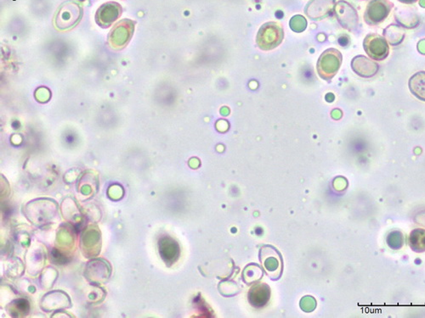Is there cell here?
Returning <instances> with one entry per match:
<instances>
[{
    "instance_id": "cell-1",
    "label": "cell",
    "mask_w": 425,
    "mask_h": 318,
    "mask_svg": "<svg viewBox=\"0 0 425 318\" xmlns=\"http://www.w3.org/2000/svg\"><path fill=\"white\" fill-rule=\"evenodd\" d=\"M83 17V8L80 3L66 1L59 7L55 16V26L60 31L72 29Z\"/></svg>"
},
{
    "instance_id": "cell-2",
    "label": "cell",
    "mask_w": 425,
    "mask_h": 318,
    "mask_svg": "<svg viewBox=\"0 0 425 318\" xmlns=\"http://www.w3.org/2000/svg\"><path fill=\"white\" fill-rule=\"evenodd\" d=\"M284 33L281 25L270 21L262 25L258 31L256 42L262 51H268L278 47L283 40Z\"/></svg>"
},
{
    "instance_id": "cell-3",
    "label": "cell",
    "mask_w": 425,
    "mask_h": 318,
    "mask_svg": "<svg viewBox=\"0 0 425 318\" xmlns=\"http://www.w3.org/2000/svg\"><path fill=\"white\" fill-rule=\"evenodd\" d=\"M343 56L338 49H328L322 53L317 62V72L322 79H334L341 66Z\"/></svg>"
},
{
    "instance_id": "cell-4",
    "label": "cell",
    "mask_w": 425,
    "mask_h": 318,
    "mask_svg": "<svg viewBox=\"0 0 425 318\" xmlns=\"http://www.w3.org/2000/svg\"><path fill=\"white\" fill-rule=\"evenodd\" d=\"M260 260L264 269L269 277L278 280L282 274L283 263L281 254L271 246L262 247L260 252Z\"/></svg>"
},
{
    "instance_id": "cell-5",
    "label": "cell",
    "mask_w": 425,
    "mask_h": 318,
    "mask_svg": "<svg viewBox=\"0 0 425 318\" xmlns=\"http://www.w3.org/2000/svg\"><path fill=\"white\" fill-rule=\"evenodd\" d=\"M394 3L389 0H371L364 12V21L369 26H377L391 13Z\"/></svg>"
},
{
    "instance_id": "cell-6",
    "label": "cell",
    "mask_w": 425,
    "mask_h": 318,
    "mask_svg": "<svg viewBox=\"0 0 425 318\" xmlns=\"http://www.w3.org/2000/svg\"><path fill=\"white\" fill-rule=\"evenodd\" d=\"M134 30L133 21L125 19L120 21L113 27L109 34L108 41L112 49H120L127 44L132 38Z\"/></svg>"
},
{
    "instance_id": "cell-7",
    "label": "cell",
    "mask_w": 425,
    "mask_h": 318,
    "mask_svg": "<svg viewBox=\"0 0 425 318\" xmlns=\"http://www.w3.org/2000/svg\"><path fill=\"white\" fill-rule=\"evenodd\" d=\"M336 17L341 27L350 31H357L359 27V16L356 10L345 0H339L335 3Z\"/></svg>"
},
{
    "instance_id": "cell-8",
    "label": "cell",
    "mask_w": 425,
    "mask_h": 318,
    "mask_svg": "<svg viewBox=\"0 0 425 318\" xmlns=\"http://www.w3.org/2000/svg\"><path fill=\"white\" fill-rule=\"evenodd\" d=\"M363 48L371 59L378 62L384 61L389 54L387 41L377 34L367 35L363 41Z\"/></svg>"
},
{
    "instance_id": "cell-9",
    "label": "cell",
    "mask_w": 425,
    "mask_h": 318,
    "mask_svg": "<svg viewBox=\"0 0 425 318\" xmlns=\"http://www.w3.org/2000/svg\"><path fill=\"white\" fill-rule=\"evenodd\" d=\"M122 14V7L119 3H104L95 14V21L102 28L111 27Z\"/></svg>"
},
{
    "instance_id": "cell-10",
    "label": "cell",
    "mask_w": 425,
    "mask_h": 318,
    "mask_svg": "<svg viewBox=\"0 0 425 318\" xmlns=\"http://www.w3.org/2000/svg\"><path fill=\"white\" fill-rule=\"evenodd\" d=\"M335 7V0H311L304 12L311 19L321 20L331 16Z\"/></svg>"
},
{
    "instance_id": "cell-11",
    "label": "cell",
    "mask_w": 425,
    "mask_h": 318,
    "mask_svg": "<svg viewBox=\"0 0 425 318\" xmlns=\"http://www.w3.org/2000/svg\"><path fill=\"white\" fill-rule=\"evenodd\" d=\"M158 249L162 261L169 266L175 263L179 259L180 246L178 243L175 239H173L171 237H162L159 240Z\"/></svg>"
},
{
    "instance_id": "cell-12",
    "label": "cell",
    "mask_w": 425,
    "mask_h": 318,
    "mask_svg": "<svg viewBox=\"0 0 425 318\" xmlns=\"http://www.w3.org/2000/svg\"><path fill=\"white\" fill-rule=\"evenodd\" d=\"M352 68L357 75L364 79H371L378 73L380 65L366 56L359 55L352 59Z\"/></svg>"
},
{
    "instance_id": "cell-13",
    "label": "cell",
    "mask_w": 425,
    "mask_h": 318,
    "mask_svg": "<svg viewBox=\"0 0 425 318\" xmlns=\"http://www.w3.org/2000/svg\"><path fill=\"white\" fill-rule=\"evenodd\" d=\"M270 288L267 284L254 285L249 293L251 305L254 307H262L270 300Z\"/></svg>"
},
{
    "instance_id": "cell-14",
    "label": "cell",
    "mask_w": 425,
    "mask_h": 318,
    "mask_svg": "<svg viewBox=\"0 0 425 318\" xmlns=\"http://www.w3.org/2000/svg\"><path fill=\"white\" fill-rule=\"evenodd\" d=\"M409 90L414 96L425 101V72H419L410 77Z\"/></svg>"
},
{
    "instance_id": "cell-15",
    "label": "cell",
    "mask_w": 425,
    "mask_h": 318,
    "mask_svg": "<svg viewBox=\"0 0 425 318\" xmlns=\"http://www.w3.org/2000/svg\"><path fill=\"white\" fill-rule=\"evenodd\" d=\"M409 246L414 252L423 253L425 252L424 229H414V230L410 233Z\"/></svg>"
},
{
    "instance_id": "cell-16",
    "label": "cell",
    "mask_w": 425,
    "mask_h": 318,
    "mask_svg": "<svg viewBox=\"0 0 425 318\" xmlns=\"http://www.w3.org/2000/svg\"><path fill=\"white\" fill-rule=\"evenodd\" d=\"M384 36L392 46H398L405 38V31L398 25L392 24L384 31Z\"/></svg>"
},
{
    "instance_id": "cell-17",
    "label": "cell",
    "mask_w": 425,
    "mask_h": 318,
    "mask_svg": "<svg viewBox=\"0 0 425 318\" xmlns=\"http://www.w3.org/2000/svg\"><path fill=\"white\" fill-rule=\"evenodd\" d=\"M404 243L403 235L401 232L394 231L387 237V243L389 248L393 250L401 249Z\"/></svg>"
},
{
    "instance_id": "cell-18",
    "label": "cell",
    "mask_w": 425,
    "mask_h": 318,
    "mask_svg": "<svg viewBox=\"0 0 425 318\" xmlns=\"http://www.w3.org/2000/svg\"><path fill=\"white\" fill-rule=\"evenodd\" d=\"M289 25L291 29L295 33H302L303 31L306 30L307 21L303 16L297 15L292 17Z\"/></svg>"
},
{
    "instance_id": "cell-19",
    "label": "cell",
    "mask_w": 425,
    "mask_h": 318,
    "mask_svg": "<svg viewBox=\"0 0 425 318\" xmlns=\"http://www.w3.org/2000/svg\"><path fill=\"white\" fill-rule=\"evenodd\" d=\"M398 1L406 3V5H412V3L419 1V0H398Z\"/></svg>"
},
{
    "instance_id": "cell-20",
    "label": "cell",
    "mask_w": 425,
    "mask_h": 318,
    "mask_svg": "<svg viewBox=\"0 0 425 318\" xmlns=\"http://www.w3.org/2000/svg\"><path fill=\"white\" fill-rule=\"evenodd\" d=\"M420 5L421 7H423V8H425V0H420Z\"/></svg>"
}]
</instances>
